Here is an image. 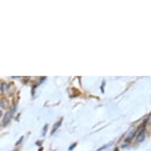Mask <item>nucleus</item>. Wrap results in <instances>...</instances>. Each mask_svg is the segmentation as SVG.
<instances>
[{
  "mask_svg": "<svg viewBox=\"0 0 151 151\" xmlns=\"http://www.w3.org/2000/svg\"><path fill=\"white\" fill-rule=\"evenodd\" d=\"M145 139V129H142L140 132H139V135H138V138H137V140L139 142H142Z\"/></svg>",
  "mask_w": 151,
  "mask_h": 151,
  "instance_id": "f257e3e1",
  "label": "nucleus"
},
{
  "mask_svg": "<svg viewBox=\"0 0 151 151\" xmlns=\"http://www.w3.org/2000/svg\"><path fill=\"white\" fill-rule=\"evenodd\" d=\"M14 111V110H12V111L10 110L9 112H7V113H6V115L5 117H4V124H7L8 121L10 120V119L11 118V116H12V115L14 114V112H13Z\"/></svg>",
  "mask_w": 151,
  "mask_h": 151,
  "instance_id": "f03ea898",
  "label": "nucleus"
},
{
  "mask_svg": "<svg viewBox=\"0 0 151 151\" xmlns=\"http://www.w3.org/2000/svg\"><path fill=\"white\" fill-rule=\"evenodd\" d=\"M61 122H62V119H61V120H60V122H58L57 124H55V125H56V126H55V127H54V128H53V130H52V133H54L55 131H56V130H57L58 127H59L60 126V124H61Z\"/></svg>",
  "mask_w": 151,
  "mask_h": 151,
  "instance_id": "7ed1b4c3",
  "label": "nucleus"
}]
</instances>
